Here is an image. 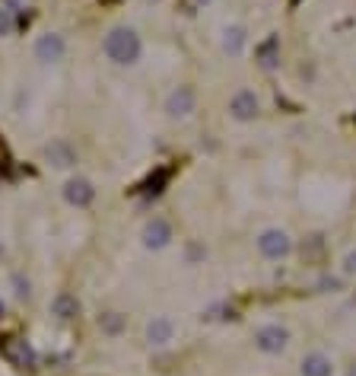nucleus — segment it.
<instances>
[{
    "mask_svg": "<svg viewBox=\"0 0 356 376\" xmlns=\"http://www.w3.org/2000/svg\"><path fill=\"white\" fill-rule=\"evenodd\" d=\"M102 51H105V58L112 61V64L131 67V64L140 61L143 42H140V36H137L131 26H115V29H108L105 42H102Z\"/></svg>",
    "mask_w": 356,
    "mask_h": 376,
    "instance_id": "1",
    "label": "nucleus"
},
{
    "mask_svg": "<svg viewBox=\"0 0 356 376\" xmlns=\"http://www.w3.org/2000/svg\"><path fill=\"white\" fill-rule=\"evenodd\" d=\"M290 249H293V239L286 236L283 230H277V227L264 230V233L258 236V252H261L264 258H271V262L286 258V255H290Z\"/></svg>",
    "mask_w": 356,
    "mask_h": 376,
    "instance_id": "2",
    "label": "nucleus"
},
{
    "mask_svg": "<svg viewBox=\"0 0 356 376\" xmlns=\"http://www.w3.org/2000/svg\"><path fill=\"white\" fill-rule=\"evenodd\" d=\"M32 51H36V61H42V64H58L67 54V42L58 32H45V36L36 39V48H32Z\"/></svg>",
    "mask_w": 356,
    "mask_h": 376,
    "instance_id": "3",
    "label": "nucleus"
},
{
    "mask_svg": "<svg viewBox=\"0 0 356 376\" xmlns=\"http://www.w3.org/2000/svg\"><path fill=\"white\" fill-rule=\"evenodd\" d=\"M255 345L261 354H280L290 345V332H286L283 325H261V329L255 332Z\"/></svg>",
    "mask_w": 356,
    "mask_h": 376,
    "instance_id": "4",
    "label": "nucleus"
},
{
    "mask_svg": "<svg viewBox=\"0 0 356 376\" xmlns=\"http://www.w3.org/2000/svg\"><path fill=\"white\" fill-rule=\"evenodd\" d=\"M45 163L54 169H70V166H77V150H73L70 141L54 138L45 143Z\"/></svg>",
    "mask_w": 356,
    "mask_h": 376,
    "instance_id": "5",
    "label": "nucleus"
},
{
    "mask_svg": "<svg viewBox=\"0 0 356 376\" xmlns=\"http://www.w3.org/2000/svg\"><path fill=\"white\" fill-rule=\"evenodd\" d=\"M194 106H197V93L191 86H178L166 99V115L169 118H188L194 112Z\"/></svg>",
    "mask_w": 356,
    "mask_h": 376,
    "instance_id": "6",
    "label": "nucleus"
},
{
    "mask_svg": "<svg viewBox=\"0 0 356 376\" xmlns=\"http://www.w3.org/2000/svg\"><path fill=\"white\" fill-rule=\"evenodd\" d=\"M64 201L70 204V208H89V204L95 201L93 182L83 179V176H77V179H67L64 182Z\"/></svg>",
    "mask_w": 356,
    "mask_h": 376,
    "instance_id": "7",
    "label": "nucleus"
},
{
    "mask_svg": "<svg viewBox=\"0 0 356 376\" xmlns=\"http://www.w3.org/2000/svg\"><path fill=\"white\" fill-rule=\"evenodd\" d=\"M169 243H172V223L166 217L147 220V227H143V245L147 249H166Z\"/></svg>",
    "mask_w": 356,
    "mask_h": 376,
    "instance_id": "8",
    "label": "nucleus"
},
{
    "mask_svg": "<svg viewBox=\"0 0 356 376\" xmlns=\"http://www.w3.org/2000/svg\"><path fill=\"white\" fill-rule=\"evenodd\" d=\"M258 112H261V106H258V96L251 90H239L229 99V115L236 121H255Z\"/></svg>",
    "mask_w": 356,
    "mask_h": 376,
    "instance_id": "9",
    "label": "nucleus"
},
{
    "mask_svg": "<svg viewBox=\"0 0 356 376\" xmlns=\"http://www.w3.org/2000/svg\"><path fill=\"white\" fill-rule=\"evenodd\" d=\"M175 338V322L169 316H153L147 322V341L153 347H166Z\"/></svg>",
    "mask_w": 356,
    "mask_h": 376,
    "instance_id": "10",
    "label": "nucleus"
},
{
    "mask_svg": "<svg viewBox=\"0 0 356 376\" xmlns=\"http://www.w3.org/2000/svg\"><path fill=\"white\" fill-rule=\"evenodd\" d=\"M4 354L13 367H36V351L26 345L23 338H6L4 341Z\"/></svg>",
    "mask_w": 356,
    "mask_h": 376,
    "instance_id": "11",
    "label": "nucleus"
},
{
    "mask_svg": "<svg viewBox=\"0 0 356 376\" xmlns=\"http://www.w3.org/2000/svg\"><path fill=\"white\" fill-rule=\"evenodd\" d=\"M51 313H54L58 319H64V322H70V319H77V316H80V300L73 297V293L61 290L58 297L51 300Z\"/></svg>",
    "mask_w": 356,
    "mask_h": 376,
    "instance_id": "12",
    "label": "nucleus"
},
{
    "mask_svg": "<svg viewBox=\"0 0 356 376\" xmlns=\"http://www.w3.org/2000/svg\"><path fill=\"white\" fill-rule=\"evenodd\" d=\"M303 376H334V364H331V357L328 354H305L303 357Z\"/></svg>",
    "mask_w": 356,
    "mask_h": 376,
    "instance_id": "13",
    "label": "nucleus"
},
{
    "mask_svg": "<svg viewBox=\"0 0 356 376\" xmlns=\"http://www.w3.org/2000/svg\"><path fill=\"white\" fill-rule=\"evenodd\" d=\"M245 48V29L242 26H229V29L223 32V51L229 54V58H239Z\"/></svg>",
    "mask_w": 356,
    "mask_h": 376,
    "instance_id": "14",
    "label": "nucleus"
},
{
    "mask_svg": "<svg viewBox=\"0 0 356 376\" xmlns=\"http://www.w3.org/2000/svg\"><path fill=\"white\" fill-rule=\"evenodd\" d=\"M125 325H127V316H125V313L108 310V313H102V316H99V329L105 332V335H112V338L125 332Z\"/></svg>",
    "mask_w": 356,
    "mask_h": 376,
    "instance_id": "15",
    "label": "nucleus"
},
{
    "mask_svg": "<svg viewBox=\"0 0 356 376\" xmlns=\"http://www.w3.org/2000/svg\"><path fill=\"white\" fill-rule=\"evenodd\" d=\"M277 51H280L277 39H267V42L258 48V58H261V67H264V71H273V67H277Z\"/></svg>",
    "mask_w": 356,
    "mask_h": 376,
    "instance_id": "16",
    "label": "nucleus"
},
{
    "mask_svg": "<svg viewBox=\"0 0 356 376\" xmlns=\"http://www.w3.org/2000/svg\"><path fill=\"white\" fill-rule=\"evenodd\" d=\"M13 29H16V23H13V10H6V6H0V39L13 36Z\"/></svg>",
    "mask_w": 356,
    "mask_h": 376,
    "instance_id": "17",
    "label": "nucleus"
},
{
    "mask_svg": "<svg viewBox=\"0 0 356 376\" xmlns=\"http://www.w3.org/2000/svg\"><path fill=\"white\" fill-rule=\"evenodd\" d=\"M13 287H16V290H13V293H16V297L19 300H26V297H29V281H26V278L23 275H16V278H13Z\"/></svg>",
    "mask_w": 356,
    "mask_h": 376,
    "instance_id": "18",
    "label": "nucleus"
},
{
    "mask_svg": "<svg viewBox=\"0 0 356 376\" xmlns=\"http://www.w3.org/2000/svg\"><path fill=\"white\" fill-rule=\"evenodd\" d=\"M344 271H347V275H356V252H347V258H344Z\"/></svg>",
    "mask_w": 356,
    "mask_h": 376,
    "instance_id": "19",
    "label": "nucleus"
},
{
    "mask_svg": "<svg viewBox=\"0 0 356 376\" xmlns=\"http://www.w3.org/2000/svg\"><path fill=\"white\" fill-rule=\"evenodd\" d=\"M204 4H207V0H184V10H188V13H194L197 6H204Z\"/></svg>",
    "mask_w": 356,
    "mask_h": 376,
    "instance_id": "20",
    "label": "nucleus"
},
{
    "mask_svg": "<svg viewBox=\"0 0 356 376\" xmlns=\"http://www.w3.org/2000/svg\"><path fill=\"white\" fill-rule=\"evenodd\" d=\"M4 313H6V303H4V300H0V319H4Z\"/></svg>",
    "mask_w": 356,
    "mask_h": 376,
    "instance_id": "21",
    "label": "nucleus"
},
{
    "mask_svg": "<svg viewBox=\"0 0 356 376\" xmlns=\"http://www.w3.org/2000/svg\"><path fill=\"white\" fill-rule=\"evenodd\" d=\"M347 376H356V367H353V370H350V373H347Z\"/></svg>",
    "mask_w": 356,
    "mask_h": 376,
    "instance_id": "22",
    "label": "nucleus"
},
{
    "mask_svg": "<svg viewBox=\"0 0 356 376\" xmlns=\"http://www.w3.org/2000/svg\"><path fill=\"white\" fill-rule=\"evenodd\" d=\"M150 4H153V0H150Z\"/></svg>",
    "mask_w": 356,
    "mask_h": 376,
    "instance_id": "23",
    "label": "nucleus"
}]
</instances>
